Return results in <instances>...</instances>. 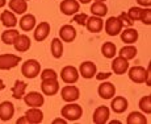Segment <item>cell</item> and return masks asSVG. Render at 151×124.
Returning a JSON list of instances; mask_svg holds the SVG:
<instances>
[{
	"instance_id": "1",
	"label": "cell",
	"mask_w": 151,
	"mask_h": 124,
	"mask_svg": "<svg viewBox=\"0 0 151 124\" xmlns=\"http://www.w3.org/2000/svg\"><path fill=\"white\" fill-rule=\"evenodd\" d=\"M60 116L65 117L68 123L71 122H76L80 117L83 116V108L80 104L78 103H67L66 106H63L62 109H60Z\"/></svg>"
},
{
	"instance_id": "2",
	"label": "cell",
	"mask_w": 151,
	"mask_h": 124,
	"mask_svg": "<svg viewBox=\"0 0 151 124\" xmlns=\"http://www.w3.org/2000/svg\"><path fill=\"white\" fill-rule=\"evenodd\" d=\"M41 73V63L37 59H27L21 65V74L28 79H34Z\"/></svg>"
},
{
	"instance_id": "3",
	"label": "cell",
	"mask_w": 151,
	"mask_h": 124,
	"mask_svg": "<svg viewBox=\"0 0 151 124\" xmlns=\"http://www.w3.org/2000/svg\"><path fill=\"white\" fill-rule=\"evenodd\" d=\"M127 75H129V79L132 80L133 83H137V85H141V83H145L147 78V74L150 73V67L145 69L143 66H133V67L127 69Z\"/></svg>"
},
{
	"instance_id": "4",
	"label": "cell",
	"mask_w": 151,
	"mask_h": 124,
	"mask_svg": "<svg viewBox=\"0 0 151 124\" xmlns=\"http://www.w3.org/2000/svg\"><path fill=\"white\" fill-rule=\"evenodd\" d=\"M124 29V24L117 16H110L106 21H104V30L108 36H118Z\"/></svg>"
},
{
	"instance_id": "5",
	"label": "cell",
	"mask_w": 151,
	"mask_h": 124,
	"mask_svg": "<svg viewBox=\"0 0 151 124\" xmlns=\"http://www.w3.org/2000/svg\"><path fill=\"white\" fill-rule=\"evenodd\" d=\"M58 75H60V79H62V82H65L66 85H74V83H76L78 80H79V70H78L75 66H65V67L60 70V74H58Z\"/></svg>"
},
{
	"instance_id": "6",
	"label": "cell",
	"mask_w": 151,
	"mask_h": 124,
	"mask_svg": "<svg viewBox=\"0 0 151 124\" xmlns=\"http://www.w3.org/2000/svg\"><path fill=\"white\" fill-rule=\"evenodd\" d=\"M21 62V57L17 54H0V70H12Z\"/></svg>"
},
{
	"instance_id": "7",
	"label": "cell",
	"mask_w": 151,
	"mask_h": 124,
	"mask_svg": "<svg viewBox=\"0 0 151 124\" xmlns=\"http://www.w3.org/2000/svg\"><path fill=\"white\" fill-rule=\"evenodd\" d=\"M60 98L65 100L66 103L76 102L80 98V90L75 85H66L60 90Z\"/></svg>"
},
{
	"instance_id": "8",
	"label": "cell",
	"mask_w": 151,
	"mask_h": 124,
	"mask_svg": "<svg viewBox=\"0 0 151 124\" xmlns=\"http://www.w3.org/2000/svg\"><path fill=\"white\" fill-rule=\"evenodd\" d=\"M24 102L25 104L29 106V107H38L41 108L45 103V96L43 94L38 93V91H29L28 94L24 95Z\"/></svg>"
},
{
	"instance_id": "9",
	"label": "cell",
	"mask_w": 151,
	"mask_h": 124,
	"mask_svg": "<svg viewBox=\"0 0 151 124\" xmlns=\"http://www.w3.org/2000/svg\"><path fill=\"white\" fill-rule=\"evenodd\" d=\"M59 82L57 79H42L41 80V91L43 95H47V96H54L58 94L59 91Z\"/></svg>"
},
{
	"instance_id": "10",
	"label": "cell",
	"mask_w": 151,
	"mask_h": 124,
	"mask_svg": "<svg viewBox=\"0 0 151 124\" xmlns=\"http://www.w3.org/2000/svg\"><path fill=\"white\" fill-rule=\"evenodd\" d=\"M59 9L63 15L66 16H74L75 13L79 12L80 3L78 0H62L59 4Z\"/></svg>"
},
{
	"instance_id": "11",
	"label": "cell",
	"mask_w": 151,
	"mask_h": 124,
	"mask_svg": "<svg viewBox=\"0 0 151 124\" xmlns=\"http://www.w3.org/2000/svg\"><path fill=\"white\" fill-rule=\"evenodd\" d=\"M50 29H51V27L47 21H41L38 25L34 27V32H33L34 40H36L37 42L45 41L49 37V34H50Z\"/></svg>"
},
{
	"instance_id": "12",
	"label": "cell",
	"mask_w": 151,
	"mask_h": 124,
	"mask_svg": "<svg viewBox=\"0 0 151 124\" xmlns=\"http://www.w3.org/2000/svg\"><path fill=\"white\" fill-rule=\"evenodd\" d=\"M78 70H79V75H82V78H84V79H92L97 73V66L96 63L92 61H86L80 63Z\"/></svg>"
},
{
	"instance_id": "13",
	"label": "cell",
	"mask_w": 151,
	"mask_h": 124,
	"mask_svg": "<svg viewBox=\"0 0 151 124\" xmlns=\"http://www.w3.org/2000/svg\"><path fill=\"white\" fill-rule=\"evenodd\" d=\"M109 116H110V108L106 107V106H99L93 112L92 122L95 124H106L109 122Z\"/></svg>"
},
{
	"instance_id": "14",
	"label": "cell",
	"mask_w": 151,
	"mask_h": 124,
	"mask_svg": "<svg viewBox=\"0 0 151 124\" xmlns=\"http://www.w3.org/2000/svg\"><path fill=\"white\" fill-rule=\"evenodd\" d=\"M97 94L101 99H105V100L112 99L116 95V86L113 85L112 82H105V80H103L101 85H99V87H97Z\"/></svg>"
},
{
	"instance_id": "15",
	"label": "cell",
	"mask_w": 151,
	"mask_h": 124,
	"mask_svg": "<svg viewBox=\"0 0 151 124\" xmlns=\"http://www.w3.org/2000/svg\"><path fill=\"white\" fill-rule=\"evenodd\" d=\"M78 32L72 27L71 24H65L60 27L59 29V38L62 40V42H74L75 38H76Z\"/></svg>"
},
{
	"instance_id": "16",
	"label": "cell",
	"mask_w": 151,
	"mask_h": 124,
	"mask_svg": "<svg viewBox=\"0 0 151 124\" xmlns=\"http://www.w3.org/2000/svg\"><path fill=\"white\" fill-rule=\"evenodd\" d=\"M113 62H112V70L116 75H124L126 74L127 69H129V61L125 59L124 57L121 56H117L114 58H112Z\"/></svg>"
},
{
	"instance_id": "17",
	"label": "cell",
	"mask_w": 151,
	"mask_h": 124,
	"mask_svg": "<svg viewBox=\"0 0 151 124\" xmlns=\"http://www.w3.org/2000/svg\"><path fill=\"white\" fill-rule=\"evenodd\" d=\"M120 37H121V40H122V42H125L126 45H134L139 38V33L135 28L127 27L126 29L121 30Z\"/></svg>"
},
{
	"instance_id": "18",
	"label": "cell",
	"mask_w": 151,
	"mask_h": 124,
	"mask_svg": "<svg viewBox=\"0 0 151 124\" xmlns=\"http://www.w3.org/2000/svg\"><path fill=\"white\" fill-rule=\"evenodd\" d=\"M14 115V106L9 100H4L0 103V120L4 123L9 122Z\"/></svg>"
},
{
	"instance_id": "19",
	"label": "cell",
	"mask_w": 151,
	"mask_h": 124,
	"mask_svg": "<svg viewBox=\"0 0 151 124\" xmlns=\"http://www.w3.org/2000/svg\"><path fill=\"white\" fill-rule=\"evenodd\" d=\"M30 46H32V41L28 34H25V33H22V34L20 33L19 37L13 42L14 50L19 51V53H25V51H28L30 49Z\"/></svg>"
},
{
	"instance_id": "20",
	"label": "cell",
	"mask_w": 151,
	"mask_h": 124,
	"mask_svg": "<svg viewBox=\"0 0 151 124\" xmlns=\"http://www.w3.org/2000/svg\"><path fill=\"white\" fill-rule=\"evenodd\" d=\"M129 107V102L125 96H113L112 98V103H110V109H112L114 114H124L125 111Z\"/></svg>"
},
{
	"instance_id": "21",
	"label": "cell",
	"mask_w": 151,
	"mask_h": 124,
	"mask_svg": "<svg viewBox=\"0 0 151 124\" xmlns=\"http://www.w3.org/2000/svg\"><path fill=\"white\" fill-rule=\"evenodd\" d=\"M86 28L88 32L91 33H99V32L103 30L104 28V21H103V17H97V16H88L86 21Z\"/></svg>"
},
{
	"instance_id": "22",
	"label": "cell",
	"mask_w": 151,
	"mask_h": 124,
	"mask_svg": "<svg viewBox=\"0 0 151 124\" xmlns=\"http://www.w3.org/2000/svg\"><path fill=\"white\" fill-rule=\"evenodd\" d=\"M19 25H20V29H21L22 32H30V30H33L34 27L37 25L36 16L32 15V13H24L22 17L20 19Z\"/></svg>"
},
{
	"instance_id": "23",
	"label": "cell",
	"mask_w": 151,
	"mask_h": 124,
	"mask_svg": "<svg viewBox=\"0 0 151 124\" xmlns=\"http://www.w3.org/2000/svg\"><path fill=\"white\" fill-rule=\"evenodd\" d=\"M25 117L28 119L29 124H40L43 122V112L38 107H29L25 112Z\"/></svg>"
},
{
	"instance_id": "24",
	"label": "cell",
	"mask_w": 151,
	"mask_h": 124,
	"mask_svg": "<svg viewBox=\"0 0 151 124\" xmlns=\"http://www.w3.org/2000/svg\"><path fill=\"white\" fill-rule=\"evenodd\" d=\"M0 21H1V24L4 25L7 29H9V28H14L17 24H19L17 17H16V15H14L12 11H3L1 15H0Z\"/></svg>"
},
{
	"instance_id": "25",
	"label": "cell",
	"mask_w": 151,
	"mask_h": 124,
	"mask_svg": "<svg viewBox=\"0 0 151 124\" xmlns=\"http://www.w3.org/2000/svg\"><path fill=\"white\" fill-rule=\"evenodd\" d=\"M8 7L14 15H24L28 11V3L24 0H9Z\"/></svg>"
},
{
	"instance_id": "26",
	"label": "cell",
	"mask_w": 151,
	"mask_h": 124,
	"mask_svg": "<svg viewBox=\"0 0 151 124\" xmlns=\"http://www.w3.org/2000/svg\"><path fill=\"white\" fill-rule=\"evenodd\" d=\"M27 87H28V85L24 82V80L17 79L16 82H14V85L12 86V88H11V91H12V96L17 100L22 99L25 93H27Z\"/></svg>"
},
{
	"instance_id": "27",
	"label": "cell",
	"mask_w": 151,
	"mask_h": 124,
	"mask_svg": "<svg viewBox=\"0 0 151 124\" xmlns=\"http://www.w3.org/2000/svg\"><path fill=\"white\" fill-rule=\"evenodd\" d=\"M91 13L93 16L97 17H104L108 13V5L105 4V1H93L91 5Z\"/></svg>"
},
{
	"instance_id": "28",
	"label": "cell",
	"mask_w": 151,
	"mask_h": 124,
	"mask_svg": "<svg viewBox=\"0 0 151 124\" xmlns=\"http://www.w3.org/2000/svg\"><path fill=\"white\" fill-rule=\"evenodd\" d=\"M50 50H51V56H53L55 59H59L60 57L63 56V42H62V40L58 38V37L53 38V41H51V44H50Z\"/></svg>"
},
{
	"instance_id": "29",
	"label": "cell",
	"mask_w": 151,
	"mask_h": 124,
	"mask_svg": "<svg viewBox=\"0 0 151 124\" xmlns=\"http://www.w3.org/2000/svg\"><path fill=\"white\" fill-rule=\"evenodd\" d=\"M127 124H147V117L145 116L143 112L141 111H133L126 117Z\"/></svg>"
},
{
	"instance_id": "30",
	"label": "cell",
	"mask_w": 151,
	"mask_h": 124,
	"mask_svg": "<svg viewBox=\"0 0 151 124\" xmlns=\"http://www.w3.org/2000/svg\"><path fill=\"white\" fill-rule=\"evenodd\" d=\"M20 32L14 28H9V29H5L1 33V41L4 42L5 45H13L14 40L19 37Z\"/></svg>"
},
{
	"instance_id": "31",
	"label": "cell",
	"mask_w": 151,
	"mask_h": 124,
	"mask_svg": "<svg viewBox=\"0 0 151 124\" xmlns=\"http://www.w3.org/2000/svg\"><path fill=\"white\" fill-rule=\"evenodd\" d=\"M101 54H103L105 58H108V59L114 58L116 54H117V46H116L113 42H110V41L104 42L103 46H101Z\"/></svg>"
},
{
	"instance_id": "32",
	"label": "cell",
	"mask_w": 151,
	"mask_h": 124,
	"mask_svg": "<svg viewBox=\"0 0 151 124\" xmlns=\"http://www.w3.org/2000/svg\"><path fill=\"white\" fill-rule=\"evenodd\" d=\"M137 54H138V50H137V48H135L134 45H125V46L121 48L118 56L124 57L125 59L130 61V59H134L135 57H137Z\"/></svg>"
},
{
	"instance_id": "33",
	"label": "cell",
	"mask_w": 151,
	"mask_h": 124,
	"mask_svg": "<svg viewBox=\"0 0 151 124\" xmlns=\"http://www.w3.org/2000/svg\"><path fill=\"white\" fill-rule=\"evenodd\" d=\"M139 109H141V112H143V114L146 115H150L151 114V95H145V96H142L141 99H139Z\"/></svg>"
},
{
	"instance_id": "34",
	"label": "cell",
	"mask_w": 151,
	"mask_h": 124,
	"mask_svg": "<svg viewBox=\"0 0 151 124\" xmlns=\"http://www.w3.org/2000/svg\"><path fill=\"white\" fill-rule=\"evenodd\" d=\"M142 9H143L142 7H132V8H130V9L126 12V15L129 16V19L132 20L133 22H134V21H138L139 17H141Z\"/></svg>"
},
{
	"instance_id": "35",
	"label": "cell",
	"mask_w": 151,
	"mask_h": 124,
	"mask_svg": "<svg viewBox=\"0 0 151 124\" xmlns=\"http://www.w3.org/2000/svg\"><path fill=\"white\" fill-rule=\"evenodd\" d=\"M139 21H142L145 25H151V9L149 8H143L139 17Z\"/></svg>"
},
{
	"instance_id": "36",
	"label": "cell",
	"mask_w": 151,
	"mask_h": 124,
	"mask_svg": "<svg viewBox=\"0 0 151 124\" xmlns=\"http://www.w3.org/2000/svg\"><path fill=\"white\" fill-rule=\"evenodd\" d=\"M40 75H41V80L42 79H53V78L57 79L58 78V74L54 69H43L41 73H40Z\"/></svg>"
},
{
	"instance_id": "37",
	"label": "cell",
	"mask_w": 151,
	"mask_h": 124,
	"mask_svg": "<svg viewBox=\"0 0 151 124\" xmlns=\"http://www.w3.org/2000/svg\"><path fill=\"white\" fill-rule=\"evenodd\" d=\"M87 19H88V15L87 13H75L74 17H72V21H75L78 25H82V27H86V21Z\"/></svg>"
},
{
	"instance_id": "38",
	"label": "cell",
	"mask_w": 151,
	"mask_h": 124,
	"mask_svg": "<svg viewBox=\"0 0 151 124\" xmlns=\"http://www.w3.org/2000/svg\"><path fill=\"white\" fill-rule=\"evenodd\" d=\"M117 17L120 19V21L122 22L124 25H126V27H133V25H134V22L129 19V16L126 15V12H121L120 16H117Z\"/></svg>"
},
{
	"instance_id": "39",
	"label": "cell",
	"mask_w": 151,
	"mask_h": 124,
	"mask_svg": "<svg viewBox=\"0 0 151 124\" xmlns=\"http://www.w3.org/2000/svg\"><path fill=\"white\" fill-rule=\"evenodd\" d=\"M110 75H112V73H96L95 78H96L97 80H100V82H103V80H105V79H108V78H110Z\"/></svg>"
},
{
	"instance_id": "40",
	"label": "cell",
	"mask_w": 151,
	"mask_h": 124,
	"mask_svg": "<svg viewBox=\"0 0 151 124\" xmlns=\"http://www.w3.org/2000/svg\"><path fill=\"white\" fill-rule=\"evenodd\" d=\"M138 5L142 8H149L151 5V0H137Z\"/></svg>"
},
{
	"instance_id": "41",
	"label": "cell",
	"mask_w": 151,
	"mask_h": 124,
	"mask_svg": "<svg viewBox=\"0 0 151 124\" xmlns=\"http://www.w3.org/2000/svg\"><path fill=\"white\" fill-rule=\"evenodd\" d=\"M68 122L65 119V117H57V119L53 120V124H67Z\"/></svg>"
},
{
	"instance_id": "42",
	"label": "cell",
	"mask_w": 151,
	"mask_h": 124,
	"mask_svg": "<svg viewBox=\"0 0 151 124\" xmlns=\"http://www.w3.org/2000/svg\"><path fill=\"white\" fill-rule=\"evenodd\" d=\"M16 124H29V123H28V119L25 117V115H24V116H21L20 119L16 120Z\"/></svg>"
},
{
	"instance_id": "43",
	"label": "cell",
	"mask_w": 151,
	"mask_h": 124,
	"mask_svg": "<svg viewBox=\"0 0 151 124\" xmlns=\"http://www.w3.org/2000/svg\"><path fill=\"white\" fill-rule=\"evenodd\" d=\"M5 88V85H4V80L0 79V91H3Z\"/></svg>"
},
{
	"instance_id": "44",
	"label": "cell",
	"mask_w": 151,
	"mask_h": 124,
	"mask_svg": "<svg viewBox=\"0 0 151 124\" xmlns=\"http://www.w3.org/2000/svg\"><path fill=\"white\" fill-rule=\"evenodd\" d=\"M7 5V0H0V8H4Z\"/></svg>"
},
{
	"instance_id": "45",
	"label": "cell",
	"mask_w": 151,
	"mask_h": 124,
	"mask_svg": "<svg viewBox=\"0 0 151 124\" xmlns=\"http://www.w3.org/2000/svg\"><path fill=\"white\" fill-rule=\"evenodd\" d=\"M78 1L82 3V4H88V3L91 1V0H78Z\"/></svg>"
},
{
	"instance_id": "46",
	"label": "cell",
	"mask_w": 151,
	"mask_h": 124,
	"mask_svg": "<svg viewBox=\"0 0 151 124\" xmlns=\"http://www.w3.org/2000/svg\"><path fill=\"white\" fill-rule=\"evenodd\" d=\"M113 123H121L120 120H112V122H110V124H113Z\"/></svg>"
},
{
	"instance_id": "47",
	"label": "cell",
	"mask_w": 151,
	"mask_h": 124,
	"mask_svg": "<svg viewBox=\"0 0 151 124\" xmlns=\"http://www.w3.org/2000/svg\"><path fill=\"white\" fill-rule=\"evenodd\" d=\"M95 1H105V0H95Z\"/></svg>"
},
{
	"instance_id": "48",
	"label": "cell",
	"mask_w": 151,
	"mask_h": 124,
	"mask_svg": "<svg viewBox=\"0 0 151 124\" xmlns=\"http://www.w3.org/2000/svg\"><path fill=\"white\" fill-rule=\"evenodd\" d=\"M24 1H27V3H28V1H30V0H24Z\"/></svg>"
}]
</instances>
